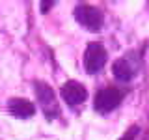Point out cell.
I'll return each mask as SVG.
<instances>
[{"label":"cell","instance_id":"6","mask_svg":"<svg viewBox=\"0 0 149 140\" xmlns=\"http://www.w3.org/2000/svg\"><path fill=\"white\" fill-rule=\"evenodd\" d=\"M8 110L11 116H17V118H32L36 114V105L21 97H11L8 101Z\"/></svg>","mask_w":149,"mask_h":140},{"label":"cell","instance_id":"8","mask_svg":"<svg viewBox=\"0 0 149 140\" xmlns=\"http://www.w3.org/2000/svg\"><path fill=\"white\" fill-rule=\"evenodd\" d=\"M138 131H140L138 127H130V131H129V133H127V134H125V136H123V138H119V140H132V136H134V134H136V133H138Z\"/></svg>","mask_w":149,"mask_h":140},{"label":"cell","instance_id":"2","mask_svg":"<svg viewBox=\"0 0 149 140\" xmlns=\"http://www.w3.org/2000/svg\"><path fill=\"white\" fill-rule=\"evenodd\" d=\"M106 49L101 43L93 41L86 47V52H84V67H86V73L95 75L99 73L106 64Z\"/></svg>","mask_w":149,"mask_h":140},{"label":"cell","instance_id":"4","mask_svg":"<svg viewBox=\"0 0 149 140\" xmlns=\"http://www.w3.org/2000/svg\"><path fill=\"white\" fill-rule=\"evenodd\" d=\"M36 95L39 99L41 106L45 108L49 118H54L58 114V105H56V95L52 92V88L45 82H36Z\"/></svg>","mask_w":149,"mask_h":140},{"label":"cell","instance_id":"7","mask_svg":"<svg viewBox=\"0 0 149 140\" xmlns=\"http://www.w3.org/2000/svg\"><path fill=\"white\" fill-rule=\"evenodd\" d=\"M112 73H114V77L118 78V80L129 82L130 78L134 77L136 69H134L132 65L129 64L127 58H119V60H116V62H114V65H112Z\"/></svg>","mask_w":149,"mask_h":140},{"label":"cell","instance_id":"3","mask_svg":"<svg viewBox=\"0 0 149 140\" xmlns=\"http://www.w3.org/2000/svg\"><path fill=\"white\" fill-rule=\"evenodd\" d=\"M121 99H123V95H121V92L118 88H104V90L97 92L93 106H95L97 112L104 114V112H110V110H114L116 106H119Z\"/></svg>","mask_w":149,"mask_h":140},{"label":"cell","instance_id":"9","mask_svg":"<svg viewBox=\"0 0 149 140\" xmlns=\"http://www.w3.org/2000/svg\"><path fill=\"white\" fill-rule=\"evenodd\" d=\"M52 4H54V2H41V11H43V13H45V11H49Z\"/></svg>","mask_w":149,"mask_h":140},{"label":"cell","instance_id":"5","mask_svg":"<svg viewBox=\"0 0 149 140\" xmlns=\"http://www.w3.org/2000/svg\"><path fill=\"white\" fill-rule=\"evenodd\" d=\"M62 97L69 106H77V105H82L88 99V92L80 82L69 80L62 86Z\"/></svg>","mask_w":149,"mask_h":140},{"label":"cell","instance_id":"1","mask_svg":"<svg viewBox=\"0 0 149 140\" xmlns=\"http://www.w3.org/2000/svg\"><path fill=\"white\" fill-rule=\"evenodd\" d=\"M74 19L90 32H99L102 28V11L90 4H78L74 8Z\"/></svg>","mask_w":149,"mask_h":140}]
</instances>
